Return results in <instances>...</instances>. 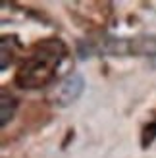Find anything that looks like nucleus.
Returning <instances> with one entry per match:
<instances>
[{
  "label": "nucleus",
  "mask_w": 156,
  "mask_h": 158,
  "mask_svg": "<svg viewBox=\"0 0 156 158\" xmlns=\"http://www.w3.org/2000/svg\"><path fill=\"white\" fill-rule=\"evenodd\" d=\"M14 112V100L12 98H8L6 94L2 97V125L8 123V120H10V116Z\"/></svg>",
  "instance_id": "7ed1b4c3"
},
{
  "label": "nucleus",
  "mask_w": 156,
  "mask_h": 158,
  "mask_svg": "<svg viewBox=\"0 0 156 158\" xmlns=\"http://www.w3.org/2000/svg\"><path fill=\"white\" fill-rule=\"evenodd\" d=\"M81 91H83V79H81V75L73 73V75H69L68 79H64V81L60 83L54 97H56L58 104L66 106V104H72L73 100H77Z\"/></svg>",
  "instance_id": "f03ea898"
},
{
  "label": "nucleus",
  "mask_w": 156,
  "mask_h": 158,
  "mask_svg": "<svg viewBox=\"0 0 156 158\" xmlns=\"http://www.w3.org/2000/svg\"><path fill=\"white\" fill-rule=\"evenodd\" d=\"M62 56H64V48L60 43H44L27 58L18 75V81L27 87H41L48 83L62 62Z\"/></svg>",
  "instance_id": "f257e3e1"
}]
</instances>
